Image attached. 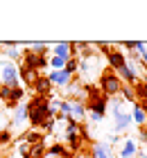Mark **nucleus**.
<instances>
[{
  "label": "nucleus",
  "mask_w": 147,
  "mask_h": 158,
  "mask_svg": "<svg viewBox=\"0 0 147 158\" xmlns=\"http://www.w3.org/2000/svg\"><path fill=\"white\" fill-rule=\"evenodd\" d=\"M122 50H127V54H129V52H136V41H127V43H122Z\"/></svg>",
  "instance_id": "c85d7f7f"
},
{
  "label": "nucleus",
  "mask_w": 147,
  "mask_h": 158,
  "mask_svg": "<svg viewBox=\"0 0 147 158\" xmlns=\"http://www.w3.org/2000/svg\"><path fill=\"white\" fill-rule=\"evenodd\" d=\"M109 113H111L113 120H115V124H113V133H115V135L134 127V120H131V111L127 109V102H122L120 97L109 99Z\"/></svg>",
  "instance_id": "f03ea898"
},
{
  "label": "nucleus",
  "mask_w": 147,
  "mask_h": 158,
  "mask_svg": "<svg viewBox=\"0 0 147 158\" xmlns=\"http://www.w3.org/2000/svg\"><path fill=\"white\" fill-rule=\"evenodd\" d=\"M48 68H50V70H63V68H66V59H59V56H48Z\"/></svg>",
  "instance_id": "412c9836"
},
{
  "label": "nucleus",
  "mask_w": 147,
  "mask_h": 158,
  "mask_svg": "<svg viewBox=\"0 0 147 158\" xmlns=\"http://www.w3.org/2000/svg\"><path fill=\"white\" fill-rule=\"evenodd\" d=\"M14 142V131L11 129H2L0 131V147H7V145H11Z\"/></svg>",
  "instance_id": "4be33fe9"
},
{
  "label": "nucleus",
  "mask_w": 147,
  "mask_h": 158,
  "mask_svg": "<svg viewBox=\"0 0 147 158\" xmlns=\"http://www.w3.org/2000/svg\"><path fill=\"white\" fill-rule=\"evenodd\" d=\"M68 118L75 122H84L86 120V104L77 102V99H68Z\"/></svg>",
  "instance_id": "2eb2a0df"
},
{
  "label": "nucleus",
  "mask_w": 147,
  "mask_h": 158,
  "mask_svg": "<svg viewBox=\"0 0 147 158\" xmlns=\"http://www.w3.org/2000/svg\"><path fill=\"white\" fill-rule=\"evenodd\" d=\"M122 79L118 77V73L113 70H104V73H100V84L97 88L102 90V95L113 99V97H120V90H122Z\"/></svg>",
  "instance_id": "20e7f679"
},
{
  "label": "nucleus",
  "mask_w": 147,
  "mask_h": 158,
  "mask_svg": "<svg viewBox=\"0 0 147 158\" xmlns=\"http://www.w3.org/2000/svg\"><path fill=\"white\" fill-rule=\"evenodd\" d=\"M134 158H147V154H145V152H143V149H141V152H138V154H136Z\"/></svg>",
  "instance_id": "c756f323"
},
{
  "label": "nucleus",
  "mask_w": 147,
  "mask_h": 158,
  "mask_svg": "<svg viewBox=\"0 0 147 158\" xmlns=\"http://www.w3.org/2000/svg\"><path fill=\"white\" fill-rule=\"evenodd\" d=\"M9 86H5V84H0V102L2 104H7V99H9Z\"/></svg>",
  "instance_id": "a878e982"
},
{
  "label": "nucleus",
  "mask_w": 147,
  "mask_h": 158,
  "mask_svg": "<svg viewBox=\"0 0 147 158\" xmlns=\"http://www.w3.org/2000/svg\"><path fill=\"white\" fill-rule=\"evenodd\" d=\"M23 142H27L29 147H34V145H43V142H45V135H43L39 129H32V131H27V133H25Z\"/></svg>",
  "instance_id": "6ab92c4d"
},
{
  "label": "nucleus",
  "mask_w": 147,
  "mask_h": 158,
  "mask_svg": "<svg viewBox=\"0 0 147 158\" xmlns=\"http://www.w3.org/2000/svg\"><path fill=\"white\" fill-rule=\"evenodd\" d=\"M48 79H50V84H52V86H57V88H66V86L75 79V75L68 73V70L63 68V70H50Z\"/></svg>",
  "instance_id": "9d476101"
},
{
  "label": "nucleus",
  "mask_w": 147,
  "mask_h": 158,
  "mask_svg": "<svg viewBox=\"0 0 147 158\" xmlns=\"http://www.w3.org/2000/svg\"><path fill=\"white\" fill-rule=\"evenodd\" d=\"M20 68H25L29 70V73H39L41 75V70H48V56H43V54H36L32 52V50H23V59H20L18 63Z\"/></svg>",
  "instance_id": "39448f33"
},
{
  "label": "nucleus",
  "mask_w": 147,
  "mask_h": 158,
  "mask_svg": "<svg viewBox=\"0 0 147 158\" xmlns=\"http://www.w3.org/2000/svg\"><path fill=\"white\" fill-rule=\"evenodd\" d=\"M23 97H25V88H23V86H16V88H11V90H9V99H7L5 109L14 111L20 102H23Z\"/></svg>",
  "instance_id": "f3484780"
},
{
  "label": "nucleus",
  "mask_w": 147,
  "mask_h": 158,
  "mask_svg": "<svg viewBox=\"0 0 147 158\" xmlns=\"http://www.w3.org/2000/svg\"><path fill=\"white\" fill-rule=\"evenodd\" d=\"M104 142H109V145H111V147H115V145H120V142H122V140H120V138H118V135H115V133H109Z\"/></svg>",
  "instance_id": "cd10ccee"
},
{
  "label": "nucleus",
  "mask_w": 147,
  "mask_h": 158,
  "mask_svg": "<svg viewBox=\"0 0 147 158\" xmlns=\"http://www.w3.org/2000/svg\"><path fill=\"white\" fill-rule=\"evenodd\" d=\"M136 142L147 145V127H136Z\"/></svg>",
  "instance_id": "b1692460"
},
{
  "label": "nucleus",
  "mask_w": 147,
  "mask_h": 158,
  "mask_svg": "<svg viewBox=\"0 0 147 158\" xmlns=\"http://www.w3.org/2000/svg\"><path fill=\"white\" fill-rule=\"evenodd\" d=\"M27 50H32V52H36V54H43V56H48V54H50V43L32 41V43H27Z\"/></svg>",
  "instance_id": "aec40b11"
},
{
  "label": "nucleus",
  "mask_w": 147,
  "mask_h": 158,
  "mask_svg": "<svg viewBox=\"0 0 147 158\" xmlns=\"http://www.w3.org/2000/svg\"><path fill=\"white\" fill-rule=\"evenodd\" d=\"M50 56H59V59H75L77 52H75V45L70 41H61V43H54L50 45Z\"/></svg>",
  "instance_id": "6e6552de"
},
{
  "label": "nucleus",
  "mask_w": 147,
  "mask_h": 158,
  "mask_svg": "<svg viewBox=\"0 0 147 158\" xmlns=\"http://www.w3.org/2000/svg\"><path fill=\"white\" fill-rule=\"evenodd\" d=\"M32 88H34V95H39V97H50L52 95V84H50L48 75H39L36 81L32 84Z\"/></svg>",
  "instance_id": "4468645a"
},
{
  "label": "nucleus",
  "mask_w": 147,
  "mask_h": 158,
  "mask_svg": "<svg viewBox=\"0 0 147 158\" xmlns=\"http://www.w3.org/2000/svg\"><path fill=\"white\" fill-rule=\"evenodd\" d=\"M131 120H134L136 127H147V111L143 104H138V102L131 104Z\"/></svg>",
  "instance_id": "dca6fc26"
},
{
  "label": "nucleus",
  "mask_w": 147,
  "mask_h": 158,
  "mask_svg": "<svg viewBox=\"0 0 147 158\" xmlns=\"http://www.w3.org/2000/svg\"><path fill=\"white\" fill-rule=\"evenodd\" d=\"M104 59H106V66H109V70H113V73H118L124 63H127V56H124V52H120L115 45L109 50V52L104 54Z\"/></svg>",
  "instance_id": "1a4fd4ad"
},
{
  "label": "nucleus",
  "mask_w": 147,
  "mask_h": 158,
  "mask_svg": "<svg viewBox=\"0 0 147 158\" xmlns=\"http://www.w3.org/2000/svg\"><path fill=\"white\" fill-rule=\"evenodd\" d=\"M25 158H29V156H25Z\"/></svg>",
  "instance_id": "2f4dec72"
},
{
  "label": "nucleus",
  "mask_w": 147,
  "mask_h": 158,
  "mask_svg": "<svg viewBox=\"0 0 147 158\" xmlns=\"http://www.w3.org/2000/svg\"><path fill=\"white\" fill-rule=\"evenodd\" d=\"M54 127H57V122H54V118H50V120H45V122H43V135H45V133H52L54 131Z\"/></svg>",
  "instance_id": "393cba45"
},
{
  "label": "nucleus",
  "mask_w": 147,
  "mask_h": 158,
  "mask_svg": "<svg viewBox=\"0 0 147 158\" xmlns=\"http://www.w3.org/2000/svg\"><path fill=\"white\" fill-rule=\"evenodd\" d=\"M0 84L9 86V88H16V86H20V79H18V63L7 61V59H0Z\"/></svg>",
  "instance_id": "0eeeda50"
},
{
  "label": "nucleus",
  "mask_w": 147,
  "mask_h": 158,
  "mask_svg": "<svg viewBox=\"0 0 147 158\" xmlns=\"http://www.w3.org/2000/svg\"><path fill=\"white\" fill-rule=\"evenodd\" d=\"M48 99L50 97H39V95H32V99L27 102V122L32 124V129H41L43 122L50 120V111H48Z\"/></svg>",
  "instance_id": "7ed1b4c3"
},
{
  "label": "nucleus",
  "mask_w": 147,
  "mask_h": 158,
  "mask_svg": "<svg viewBox=\"0 0 147 158\" xmlns=\"http://www.w3.org/2000/svg\"><path fill=\"white\" fill-rule=\"evenodd\" d=\"M86 118L95 122V124H100L102 120L106 118L109 113V97L102 95V90L97 88V86L88 84L86 86Z\"/></svg>",
  "instance_id": "f257e3e1"
},
{
  "label": "nucleus",
  "mask_w": 147,
  "mask_h": 158,
  "mask_svg": "<svg viewBox=\"0 0 147 158\" xmlns=\"http://www.w3.org/2000/svg\"><path fill=\"white\" fill-rule=\"evenodd\" d=\"M91 158H115V152L109 142L95 140V142H91Z\"/></svg>",
  "instance_id": "f8f14e48"
},
{
  "label": "nucleus",
  "mask_w": 147,
  "mask_h": 158,
  "mask_svg": "<svg viewBox=\"0 0 147 158\" xmlns=\"http://www.w3.org/2000/svg\"><path fill=\"white\" fill-rule=\"evenodd\" d=\"M2 118H5V109L0 106V124H2Z\"/></svg>",
  "instance_id": "7c9ffc66"
},
{
  "label": "nucleus",
  "mask_w": 147,
  "mask_h": 158,
  "mask_svg": "<svg viewBox=\"0 0 147 158\" xmlns=\"http://www.w3.org/2000/svg\"><path fill=\"white\" fill-rule=\"evenodd\" d=\"M131 90H134V97L138 104H147V79H138L131 86Z\"/></svg>",
  "instance_id": "a211bd4d"
},
{
  "label": "nucleus",
  "mask_w": 147,
  "mask_h": 158,
  "mask_svg": "<svg viewBox=\"0 0 147 158\" xmlns=\"http://www.w3.org/2000/svg\"><path fill=\"white\" fill-rule=\"evenodd\" d=\"M16 149H18V154H20V158H25V156L29 154V145H27V142H23V140L18 142V147H16Z\"/></svg>",
  "instance_id": "bb28decb"
},
{
  "label": "nucleus",
  "mask_w": 147,
  "mask_h": 158,
  "mask_svg": "<svg viewBox=\"0 0 147 158\" xmlns=\"http://www.w3.org/2000/svg\"><path fill=\"white\" fill-rule=\"evenodd\" d=\"M29 158H45V142L43 145H34V147H29Z\"/></svg>",
  "instance_id": "5701e85b"
},
{
  "label": "nucleus",
  "mask_w": 147,
  "mask_h": 158,
  "mask_svg": "<svg viewBox=\"0 0 147 158\" xmlns=\"http://www.w3.org/2000/svg\"><path fill=\"white\" fill-rule=\"evenodd\" d=\"M27 113H29V109H27V102H20L16 109H14V113H11V122H9V127L7 129H11V131H16L18 127H23L25 122H27Z\"/></svg>",
  "instance_id": "9b49d317"
},
{
  "label": "nucleus",
  "mask_w": 147,
  "mask_h": 158,
  "mask_svg": "<svg viewBox=\"0 0 147 158\" xmlns=\"http://www.w3.org/2000/svg\"><path fill=\"white\" fill-rule=\"evenodd\" d=\"M138 152H141V147H138L136 138H124L118 149V158H134Z\"/></svg>",
  "instance_id": "ddd939ff"
},
{
  "label": "nucleus",
  "mask_w": 147,
  "mask_h": 158,
  "mask_svg": "<svg viewBox=\"0 0 147 158\" xmlns=\"http://www.w3.org/2000/svg\"><path fill=\"white\" fill-rule=\"evenodd\" d=\"M79 124L82 122H75V120H66V129H63V138H66V142H68V149L72 154H77L79 149H82V145H84V140H82V135H79Z\"/></svg>",
  "instance_id": "423d86ee"
}]
</instances>
